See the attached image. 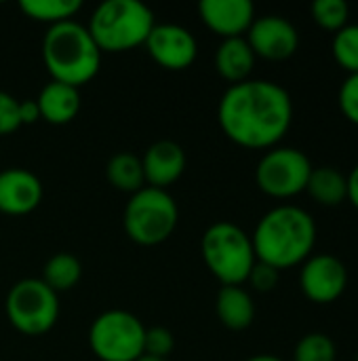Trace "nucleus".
<instances>
[{
    "instance_id": "f257e3e1",
    "label": "nucleus",
    "mask_w": 358,
    "mask_h": 361,
    "mask_svg": "<svg viewBox=\"0 0 358 361\" xmlns=\"http://www.w3.org/2000/svg\"><path fill=\"white\" fill-rule=\"evenodd\" d=\"M217 121L224 135L241 148L270 150L293 123V102L274 80L249 78L230 85L219 99Z\"/></svg>"
},
{
    "instance_id": "f03ea898",
    "label": "nucleus",
    "mask_w": 358,
    "mask_h": 361,
    "mask_svg": "<svg viewBox=\"0 0 358 361\" xmlns=\"http://www.w3.org/2000/svg\"><path fill=\"white\" fill-rule=\"evenodd\" d=\"M251 241L260 262L285 271L304 264L312 256L317 245V222L298 205H279L262 216Z\"/></svg>"
},
{
    "instance_id": "7ed1b4c3",
    "label": "nucleus",
    "mask_w": 358,
    "mask_h": 361,
    "mask_svg": "<svg viewBox=\"0 0 358 361\" xmlns=\"http://www.w3.org/2000/svg\"><path fill=\"white\" fill-rule=\"evenodd\" d=\"M101 57L103 53L95 44L87 25L74 19L51 25L42 38V61L51 80L76 89L99 74Z\"/></svg>"
},
{
    "instance_id": "20e7f679",
    "label": "nucleus",
    "mask_w": 358,
    "mask_h": 361,
    "mask_svg": "<svg viewBox=\"0 0 358 361\" xmlns=\"http://www.w3.org/2000/svg\"><path fill=\"white\" fill-rule=\"evenodd\" d=\"M154 25V13L143 2L106 0L93 11L87 30L101 53H124L143 47Z\"/></svg>"
},
{
    "instance_id": "39448f33",
    "label": "nucleus",
    "mask_w": 358,
    "mask_h": 361,
    "mask_svg": "<svg viewBox=\"0 0 358 361\" xmlns=\"http://www.w3.org/2000/svg\"><path fill=\"white\" fill-rule=\"evenodd\" d=\"M205 267L222 286H243L257 262L251 235L234 222L211 224L200 241Z\"/></svg>"
},
{
    "instance_id": "423d86ee",
    "label": "nucleus",
    "mask_w": 358,
    "mask_h": 361,
    "mask_svg": "<svg viewBox=\"0 0 358 361\" xmlns=\"http://www.w3.org/2000/svg\"><path fill=\"white\" fill-rule=\"evenodd\" d=\"M122 222L124 233L133 243L141 247H154L165 243L175 233L179 209L169 190L143 186L129 197Z\"/></svg>"
},
{
    "instance_id": "0eeeda50",
    "label": "nucleus",
    "mask_w": 358,
    "mask_h": 361,
    "mask_svg": "<svg viewBox=\"0 0 358 361\" xmlns=\"http://www.w3.org/2000/svg\"><path fill=\"white\" fill-rule=\"evenodd\" d=\"M8 324L25 336L51 332L59 319V296L42 279H21L6 294Z\"/></svg>"
},
{
    "instance_id": "6e6552de",
    "label": "nucleus",
    "mask_w": 358,
    "mask_h": 361,
    "mask_svg": "<svg viewBox=\"0 0 358 361\" xmlns=\"http://www.w3.org/2000/svg\"><path fill=\"white\" fill-rule=\"evenodd\" d=\"M146 326L129 311L112 309L89 328V347L99 361H137L143 355Z\"/></svg>"
},
{
    "instance_id": "1a4fd4ad",
    "label": "nucleus",
    "mask_w": 358,
    "mask_h": 361,
    "mask_svg": "<svg viewBox=\"0 0 358 361\" xmlns=\"http://www.w3.org/2000/svg\"><path fill=\"white\" fill-rule=\"evenodd\" d=\"M312 173L310 159L291 146H274L266 150L255 167L260 190L272 199H291L306 190Z\"/></svg>"
},
{
    "instance_id": "9d476101",
    "label": "nucleus",
    "mask_w": 358,
    "mask_h": 361,
    "mask_svg": "<svg viewBox=\"0 0 358 361\" xmlns=\"http://www.w3.org/2000/svg\"><path fill=\"white\" fill-rule=\"evenodd\" d=\"M143 47L154 63L171 72L188 70L198 55V42L194 34L177 23H156Z\"/></svg>"
},
{
    "instance_id": "9b49d317",
    "label": "nucleus",
    "mask_w": 358,
    "mask_h": 361,
    "mask_svg": "<svg viewBox=\"0 0 358 361\" xmlns=\"http://www.w3.org/2000/svg\"><path fill=\"white\" fill-rule=\"evenodd\" d=\"M348 286L346 264L331 254L310 256L300 271V288L304 296L317 305L335 302Z\"/></svg>"
},
{
    "instance_id": "f8f14e48",
    "label": "nucleus",
    "mask_w": 358,
    "mask_h": 361,
    "mask_svg": "<svg viewBox=\"0 0 358 361\" xmlns=\"http://www.w3.org/2000/svg\"><path fill=\"white\" fill-rule=\"evenodd\" d=\"M245 38L251 51L255 53V57H262L268 61L289 59L291 55H295L300 47L298 27L281 15L255 17Z\"/></svg>"
},
{
    "instance_id": "ddd939ff",
    "label": "nucleus",
    "mask_w": 358,
    "mask_h": 361,
    "mask_svg": "<svg viewBox=\"0 0 358 361\" xmlns=\"http://www.w3.org/2000/svg\"><path fill=\"white\" fill-rule=\"evenodd\" d=\"M42 182L36 173L23 167L0 171V214L27 216L42 203Z\"/></svg>"
},
{
    "instance_id": "4468645a",
    "label": "nucleus",
    "mask_w": 358,
    "mask_h": 361,
    "mask_svg": "<svg viewBox=\"0 0 358 361\" xmlns=\"http://www.w3.org/2000/svg\"><path fill=\"white\" fill-rule=\"evenodd\" d=\"M198 17L222 40L241 38L249 32L255 8L249 0H203L198 2Z\"/></svg>"
},
{
    "instance_id": "2eb2a0df",
    "label": "nucleus",
    "mask_w": 358,
    "mask_h": 361,
    "mask_svg": "<svg viewBox=\"0 0 358 361\" xmlns=\"http://www.w3.org/2000/svg\"><path fill=\"white\" fill-rule=\"evenodd\" d=\"M186 165H188L186 152L177 142L171 140L154 142L141 157L146 186L167 190L184 176Z\"/></svg>"
},
{
    "instance_id": "dca6fc26",
    "label": "nucleus",
    "mask_w": 358,
    "mask_h": 361,
    "mask_svg": "<svg viewBox=\"0 0 358 361\" xmlns=\"http://www.w3.org/2000/svg\"><path fill=\"white\" fill-rule=\"evenodd\" d=\"M36 104H38L40 121L49 125H68L80 112V89L57 80H49L40 89Z\"/></svg>"
},
{
    "instance_id": "f3484780",
    "label": "nucleus",
    "mask_w": 358,
    "mask_h": 361,
    "mask_svg": "<svg viewBox=\"0 0 358 361\" xmlns=\"http://www.w3.org/2000/svg\"><path fill=\"white\" fill-rule=\"evenodd\" d=\"M255 53L251 51L249 42L245 36L241 38H226L219 42L215 51V70L217 74L232 82L238 85L243 80H249L253 68H255Z\"/></svg>"
},
{
    "instance_id": "a211bd4d",
    "label": "nucleus",
    "mask_w": 358,
    "mask_h": 361,
    "mask_svg": "<svg viewBox=\"0 0 358 361\" xmlns=\"http://www.w3.org/2000/svg\"><path fill=\"white\" fill-rule=\"evenodd\" d=\"M215 313L224 328L243 332L255 319V305L243 286H222L215 298Z\"/></svg>"
},
{
    "instance_id": "6ab92c4d",
    "label": "nucleus",
    "mask_w": 358,
    "mask_h": 361,
    "mask_svg": "<svg viewBox=\"0 0 358 361\" xmlns=\"http://www.w3.org/2000/svg\"><path fill=\"white\" fill-rule=\"evenodd\" d=\"M306 192L323 207H338L348 199L346 176L329 165L312 167V173L306 184Z\"/></svg>"
},
{
    "instance_id": "aec40b11",
    "label": "nucleus",
    "mask_w": 358,
    "mask_h": 361,
    "mask_svg": "<svg viewBox=\"0 0 358 361\" xmlns=\"http://www.w3.org/2000/svg\"><path fill=\"white\" fill-rule=\"evenodd\" d=\"M82 279V264L70 252H59L51 256L42 269V281L59 296L61 292L74 290Z\"/></svg>"
},
{
    "instance_id": "412c9836",
    "label": "nucleus",
    "mask_w": 358,
    "mask_h": 361,
    "mask_svg": "<svg viewBox=\"0 0 358 361\" xmlns=\"http://www.w3.org/2000/svg\"><path fill=\"white\" fill-rule=\"evenodd\" d=\"M106 176H108V182L116 190H120V192L135 195L137 190H141L146 186L141 157H137L133 152H118V154H114L110 159V163H108Z\"/></svg>"
},
{
    "instance_id": "4be33fe9",
    "label": "nucleus",
    "mask_w": 358,
    "mask_h": 361,
    "mask_svg": "<svg viewBox=\"0 0 358 361\" xmlns=\"http://www.w3.org/2000/svg\"><path fill=\"white\" fill-rule=\"evenodd\" d=\"M19 8L25 17L46 23L57 25L63 21H72L76 13L82 8L80 0H21Z\"/></svg>"
},
{
    "instance_id": "5701e85b",
    "label": "nucleus",
    "mask_w": 358,
    "mask_h": 361,
    "mask_svg": "<svg viewBox=\"0 0 358 361\" xmlns=\"http://www.w3.org/2000/svg\"><path fill=\"white\" fill-rule=\"evenodd\" d=\"M331 53L342 70L348 74H358V23H348L333 34Z\"/></svg>"
},
{
    "instance_id": "b1692460",
    "label": "nucleus",
    "mask_w": 358,
    "mask_h": 361,
    "mask_svg": "<svg viewBox=\"0 0 358 361\" xmlns=\"http://www.w3.org/2000/svg\"><path fill=\"white\" fill-rule=\"evenodd\" d=\"M338 347L331 336L323 332H310L295 345L293 361H335Z\"/></svg>"
},
{
    "instance_id": "393cba45",
    "label": "nucleus",
    "mask_w": 358,
    "mask_h": 361,
    "mask_svg": "<svg viewBox=\"0 0 358 361\" xmlns=\"http://www.w3.org/2000/svg\"><path fill=\"white\" fill-rule=\"evenodd\" d=\"M312 19L327 32H340L348 25L350 6L344 0H317L310 6Z\"/></svg>"
},
{
    "instance_id": "a878e982",
    "label": "nucleus",
    "mask_w": 358,
    "mask_h": 361,
    "mask_svg": "<svg viewBox=\"0 0 358 361\" xmlns=\"http://www.w3.org/2000/svg\"><path fill=\"white\" fill-rule=\"evenodd\" d=\"M175 349V336L171 330L156 326V328H146V336H143V355H152V357H160V360H169V355Z\"/></svg>"
},
{
    "instance_id": "bb28decb",
    "label": "nucleus",
    "mask_w": 358,
    "mask_h": 361,
    "mask_svg": "<svg viewBox=\"0 0 358 361\" xmlns=\"http://www.w3.org/2000/svg\"><path fill=\"white\" fill-rule=\"evenodd\" d=\"M338 104L344 118L358 127V74H348L340 87Z\"/></svg>"
},
{
    "instance_id": "cd10ccee",
    "label": "nucleus",
    "mask_w": 358,
    "mask_h": 361,
    "mask_svg": "<svg viewBox=\"0 0 358 361\" xmlns=\"http://www.w3.org/2000/svg\"><path fill=\"white\" fill-rule=\"evenodd\" d=\"M279 281H281V271H276L274 267H270L266 262H260V260L253 264V269H251V273L247 277V283L255 292H262V294L272 292L279 286Z\"/></svg>"
},
{
    "instance_id": "c85d7f7f",
    "label": "nucleus",
    "mask_w": 358,
    "mask_h": 361,
    "mask_svg": "<svg viewBox=\"0 0 358 361\" xmlns=\"http://www.w3.org/2000/svg\"><path fill=\"white\" fill-rule=\"evenodd\" d=\"M19 127V99H15L6 91H0V137L15 133Z\"/></svg>"
},
{
    "instance_id": "c756f323",
    "label": "nucleus",
    "mask_w": 358,
    "mask_h": 361,
    "mask_svg": "<svg viewBox=\"0 0 358 361\" xmlns=\"http://www.w3.org/2000/svg\"><path fill=\"white\" fill-rule=\"evenodd\" d=\"M19 121H21V127L23 125H34L36 121H40V112H38L36 99L19 102Z\"/></svg>"
},
{
    "instance_id": "7c9ffc66",
    "label": "nucleus",
    "mask_w": 358,
    "mask_h": 361,
    "mask_svg": "<svg viewBox=\"0 0 358 361\" xmlns=\"http://www.w3.org/2000/svg\"><path fill=\"white\" fill-rule=\"evenodd\" d=\"M346 184H348V201L358 209V165L346 178Z\"/></svg>"
},
{
    "instance_id": "2f4dec72",
    "label": "nucleus",
    "mask_w": 358,
    "mask_h": 361,
    "mask_svg": "<svg viewBox=\"0 0 358 361\" xmlns=\"http://www.w3.org/2000/svg\"><path fill=\"white\" fill-rule=\"evenodd\" d=\"M245 361H283L281 357H276V355H270V353H262V355H253V357H249V360Z\"/></svg>"
},
{
    "instance_id": "473e14b6",
    "label": "nucleus",
    "mask_w": 358,
    "mask_h": 361,
    "mask_svg": "<svg viewBox=\"0 0 358 361\" xmlns=\"http://www.w3.org/2000/svg\"><path fill=\"white\" fill-rule=\"evenodd\" d=\"M137 361H169V360H160V357H152V355H141Z\"/></svg>"
},
{
    "instance_id": "72a5a7b5",
    "label": "nucleus",
    "mask_w": 358,
    "mask_h": 361,
    "mask_svg": "<svg viewBox=\"0 0 358 361\" xmlns=\"http://www.w3.org/2000/svg\"><path fill=\"white\" fill-rule=\"evenodd\" d=\"M357 361H358V355H357Z\"/></svg>"
}]
</instances>
